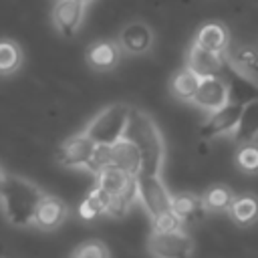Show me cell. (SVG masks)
Segmentation results:
<instances>
[{
    "instance_id": "obj_26",
    "label": "cell",
    "mask_w": 258,
    "mask_h": 258,
    "mask_svg": "<svg viewBox=\"0 0 258 258\" xmlns=\"http://www.w3.org/2000/svg\"><path fill=\"white\" fill-rule=\"evenodd\" d=\"M22 62V50L10 40H0V75L14 73Z\"/></svg>"
},
{
    "instance_id": "obj_22",
    "label": "cell",
    "mask_w": 258,
    "mask_h": 258,
    "mask_svg": "<svg viewBox=\"0 0 258 258\" xmlns=\"http://www.w3.org/2000/svg\"><path fill=\"white\" fill-rule=\"evenodd\" d=\"M109 200H111V196H109L107 191H103L101 187L95 185V187L85 196V200L81 202V206H79V216H81L83 220H93V218H97V216H101V214H107Z\"/></svg>"
},
{
    "instance_id": "obj_8",
    "label": "cell",
    "mask_w": 258,
    "mask_h": 258,
    "mask_svg": "<svg viewBox=\"0 0 258 258\" xmlns=\"http://www.w3.org/2000/svg\"><path fill=\"white\" fill-rule=\"evenodd\" d=\"M228 58L226 54H218V52H210L198 44L191 42V46L187 48V56H185V67L196 73L200 79L206 77H220L224 67H226Z\"/></svg>"
},
{
    "instance_id": "obj_29",
    "label": "cell",
    "mask_w": 258,
    "mask_h": 258,
    "mask_svg": "<svg viewBox=\"0 0 258 258\" xmlns=\"http://www.w3.org/2000/svg\"><path fill=\"white\" fill-rule=\"evenodd\" d=\"M109 165H113L111 145H97L95 147V153H93V157H91V161H89V165L85 169H89V171H93L97 175L101 169H105Z\"/></svg>"
},
{
    "instance_id": "obj_14",
    "label": "cell",
    "mask_w": 258,
    "mask_h": 258,
    "mask_svg": "<svg viewBox=\"0 0 258 258\" xmlns=\"http://www.w3.org/2000/svg\"><path fill=\"white\" fill-rule=\"evenodd\" d=\"M67 216H69V208L60 198L42 196L34 214V226H38L40 230H54L67 220Z\"/></svg>"
},
{
    "instance_id": "obj_11",
    "label": "cell",
    "mask_w": 258,
    "mask_h": 258,
    "mask_svg": "<svg viewBox=\"0 0 258 258\" xmlns=\"http://www.w3.org/2000/svg\"><path fill=\"white\" fill-rule=\"evenodd\" d=\"M52 20L62 36H75L83 22V4L77 0H56L52 8Z\"/></svg>"
},
{
    "instance_id": "obj_5",
    "label": "cell",
    "mask_w": 258,
    "mask_h": 258,
    "mask_svg": "<svg viewBox=\"0 0 258 258\" xmlns=\"http://www.w3.org/2000/svg\"><path fill=\"white\" fill-rule=\"evenodd\" d=\"M149 252L153 258H189L194 252V240L185 230L149 236Z\"/></svg>"
},
{
    "instance_id": "obj_7",
    "label": "cell",
    "mask_w": 258,
    "mask_h": 258,
    "mask_svg": "<svg viewBox=\"0 0 258 258\" xmlns=\"http://www.w3.org/2000/svg\"><path fill=\"white\" fill-rule=\"evenodd\" d=\"M240 113H242V105H236V103H228L222 109L212 111L200 127V137L212 139V137L234 133V129L240 121Z\"/></svg>"
},
{
    "instance_id": "obj_19",
    "label": "cell",
    "mask_w": 258,
    "mask_h": 258,
    "mask_svg": "<svg viewBox=\"0 0 258 258\" xmlns=\"http://www.w3.org/2000/svg\"><path fill=\"white\" fill-rule=\"evenodd\" d=\"M232 135H234V141L238 145L252 143L258 139V101H252V103L242 107L240 121H238Z\"/></svg>"
},
{
    "instance_id": "obj_18",
    "label": "cell",
    "mask_w": 258,
    "mask_h": 258,
    "mask_svg": "<svg viewBox=\"0 0 258 258\" xmlns=\"http://www.w3.org/2000/svg\"><path fill=\"white\" fill-rule=\"evenodd\" d=\"M171 212L181 220V222H194V220H202L206 216V208L200 196L196 194H175L171 196Z\"/></svg>"
},
{
    "instance_id": "obj_20",
    "label": "cell",
    "mask_w": 258,
    "mask_h": 258,
    "mask_svg": "<svg viewBox=\"0 0 258 258\" xmlns=\"http://www.w3.org/2000/svg\"><path fill=\"white\" fill-rule=\"evenodd\" d=\"M228 212L238 226H252L258 220V198L254 194H240L234 198Z\"/></svg>"
},
{
    "instance_id": "obj_16",
    "label": "cell",
    "mask_w": 258,
    "mask_h": 258,
    "mask_svg": "<svg viewBox=\"0 0 258 258\" xmlns=\"http://www.w3.org/2000/svg\"><path fill=\"white\" fill-rule=\"evenodd\" d=\"M111 153H113V165L115 167L125 171L129 177H139V173H141V155H139V151L133 143L121 139L115 145H111Z\"/></svg>"
},
{
    "instance_id": "obj_2",
    "label": "cell",
    "mask_w": 258,
    "mask_h": 258,
    "mask_svg": "<svg viewBox=\"0 0 258 258\" xmlns=\"http://www.w3.org/2000/svg\"><path fill=\"white\" fill-rule=\"evenodd\" d=\"M42 191L36 183L20 177V175H10L6 173L2 191H0V204L4 210L6 220L12 226L24 228L34 224V214L36 208L42 200Z\"/></svg>"
},
{
    "instance_id": "obj_23",
    "label": "cell",
    "mask_w": 258,
    "mask_h": 258,
    "mask_svg": "<svg viewBox=\"0 0 258 258\" xmlns=\"http://www.w3.org/2000/svg\"><path fill=\"white\" fill-rule=\"evenodd\" d=\"M137 198H139V191H137V177H131L123 191L111 196L109 206H107V214L113 216V218H123V216L129 212L131 204H133Z\"/></svg>"
},
{
    "instance_id": "obj_15",
    "label": "cell",
    "mask_w": 258,
    "mask_h": 258,
    "mask_svg": "<svg viewBox=\"0 0 258 258\" xmlns=\"http://www.w3.org/2000/svg\"><path fill=\"white\" fill-rule=\"evenodd\" d=\"M194 44H198L210 52L226 54L230 48V32L222 22H206L196 32Z\"/></svg>"
},
{
    "instance_id": "obj_24",
    "label": "cell",
    "mask_w": 258,
    "mask_h": 258,
    "mask_svg": "<svg viewBox=\"0 0 258 258\" xmlns=\"http://www.w3.org/2000/svg\"><path fill=\"white\" fill-rule=\"evenodd\" d=\"M234 198L236 196L228 185L216 183V185L206 189V194L202 196V202H204V208L208 212H228Z\"/></svg>"
},
{
    "instance_id": "obj_1",
    "label": "cell",
    "mask_w": 258,
    "mask_h": 258,
    "mask_svg": "<svg viewBox=\"0 0 258 258\" xmlns=\"http://www.w3.org/2000/svg\"><path fill=\"white\" fill-rule=\"evenodd\" d=\"M123 139L133 143L141 155V173L139 175H159L163 157H165V143L155 125V121L137 109H131Z\"/></svg>"
},
{
    "instance_id": "obj_28",
    "label": "cell",
    "mask_w": 258,
    "mask_h": 258,
    "mask_svg": "<svg viewBox=\"0 0 258 258\" xmlns=\"http://www.w3.org/2000/svg\"><path fill=\"white\" fill-rule=\"evenodd\" d=\"M71 258H109V248L101 240H89L81 244Z\"/></svg>"
},
{
    "instance_id": "obj_4",
    "label": "cell",
    "mask_w": 258,
    "mask_h": 258,
    "mask_svg": "<svg viewBox=\"0 0 258 258\" xmlns=\"http://www.w3.org/2000/svg\"><path fill=\"white\" fill-rule=\"evenodd\" d=\"M137 191L145 212L153 218L171 212V194L163 185L159 175H139L137 177Z\"/></svg>"
},
{
    "instance_id": "obj_32",
    "label": "cell",
    "mask_w": 258,
    "mask_h": 258,
    "mask_svg": "<svg viewBox=\"0 0 258 258\" xmlns=\"http://www.w3.org/2000/svg\"><path fill=\"white\" fill-rule=\"evenodd\" d=\"M77 2H81V4H83V6H85V4H89V2H91V0H77Z\"/></svg>"
},
{
    "instance_id": "obj_12",
    "label": "cell",
    "mask_w": 258,
    "mask_h": 258,
    "mask_svg": "<svg viewBox=\"0 0 258 258\" xmlns=\"http://www.w3.org/2000/svg\"><path fill=\"white\" fill-rule=\"evenodd\" d=\"M119 46L129 54H145L153 46V32L143 22H131L121 30Z\"/></svg>"
},
{
    "instance_id": "obj_31",
    "label": "cell",
    "mask_w": 258,
    "mask_h": 258,
    "mask_svg": "<svg viewBox=\"0 0 258 258\" xmlns=\"http://www.w3.org/2000/svg\"><path fill=\"white\" fill-rule=\"evenodd\" d=\"M4 177H6V173H4V169L0 167V191H2V183H4Z\"/></svg>"
},
{
    "instance_id": "obj_6",
    "label": "cell",
    "mask_w": 258,
    "mask_h": 258,
    "mask_svg": "<svg viewBox=\"0 0 258 258\" xmlns=\"http://www.w3.org/2000/svg\"><path fill=\"white\" fill-rule=\"evenodd\" d=\"M95 141L85 131L77 133L58 145L56 161L64 167H87L95 153Z\"/></svg>"
},
{
    "instance_id": "obj_17",
    "label": "cell",
    "mask_w": 258,
    "mask_h": 258,
    "mask_svg": "<svg viewBox=\"0 0 258 258\" xmlns=\"http://www.w3.org/2000/svg\"><path fill=\"white\" fill-rule=\"evenodd\" d=\"M226 58L236 71H240L242 75H246L258 83V48L256 46L238 44L234 48H228Z\"/></svg>"
},
{
    "instance_id": "obj_27",
    "label": "cell",
    "mask_w": 258,
    "mask_h": 258,
    "mask_svg": "<svg viewBox=\"0 0 258 258\" xmlns=\"http://www.w3.org/2000/svg\"><path fill=\"white\" fill-rule=\"evenodd\" d=\"M236 165L246 173H258V143H244L236 151Z\"/></svg>"
},
{
    "instance_id": "obj_13",
    "label": "cell",
    "mask_w": 258,
    "mask_h": 258,
    "mask_svg": "<svg viewBox=\"0 0 258 258\" xmlns=\"http://www.w3.org/2000/svg\"><path fill=\"white\" fill-rule=\"evenodd\" d=\"M121 60V46L115 40H95L87 48V62L95 71H113Z\"/></svg>"
},
{
    "instance_id": "obj_9",
    "label": "cell",
    "mask_w": 258,
    "mask_h": 258,
    "mask_svg": "<svg viewBox=\"0 0 258 258\" xmlns=\"http://www.w3.org/2000/svg\"><path fill=\"white\" fill-rule=\"evenodd\" d=\"M226 85H228V93H230V103L236 105H248L252 101H258V83L246 75H242L240 71H236L230 62H226L222 75H220Z\"/></svg>"
},
{
    "instance_id": "obj_10",
    "label": "cell",
    "mask_w": 258,
    "mask_h": 258,
    "mask_svg": "<svg viewBox=\"0 0 258 258\" xmlns=\"http://www.w3.org/2000/svg\"><path fill=\"white\" fill-rule=\"evenodd\" d=\"M230 103L228 85L222 77H206L200 81L198 93L194 97V105H198L204 111H218L224 105Z\"/></svg>"
},
{
    "instance_id": "obj_21",
    "label": "cell",
    "mask_w": 258,
    "mask_h": 258,
    "mask_svg": "<svg viewBox=\"0 0 258 258\" xmlns=\"http://www.w3.org/2000/svg\"><path fill=\"white\" fill-rule=\"evenodd\" d=\"M200 81L202 79L185 67V69H181V71H177L173 75L171 85H169L171 95L175 99H179V101H194V97L198 93V87H200Z\"/></svg>"
},
{
    "instance_id": "obj_25",
    "label": "cell",
    "mask_w": 258,
    "mask_h": 258,
    "mask_svg": "<svg viewBox=\"0 0 258 258\" xmlns=\"http://www.w3.org/2000/svg\"><path fill=\"white\" fill-rule=\"evenodd\" d=\"M129 179L131 177L125 171H121L115 165H109V167H105V169H101L97 173V183L95 185L101 187L103 191H107L109 196H115V194H119V191L125 189V185L129 183Z\"/></svg>"
},
{
    "instance_id": "obj_30",
    "label": "cell",
    "mask_w": 258,
    "mask_h": 258,
    "mask_svg": "<svg viewBox=\"0 0 258 258\" xmlns=\"http://www.w3.org/2000/svg\"><path fill=\"white\" fill-rule=\"evenodd\" d=\"M151 224H153V232H155V234H167V232L181 230V224H183V222H181L173 212H165V214L153 218Z\"/></svg>"
},
{
    "instance_id": "obj_3",
    "label": "cell",
    "mask_w": 258,
    "mask_h": 258,
    "mask_svg": "<svg viewBox=\"0 0 258 258\" xmlns=\"http://www.w3.org/2000/svg\"><path fill=\"white\" fill-rule=\"evenodd\" d=\"M131 107L125 103H115L99 111L87 125L85 133L95 141V145H115L123 139Z\"/></svg>"
}]
</instances>
